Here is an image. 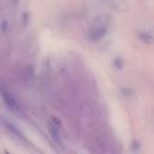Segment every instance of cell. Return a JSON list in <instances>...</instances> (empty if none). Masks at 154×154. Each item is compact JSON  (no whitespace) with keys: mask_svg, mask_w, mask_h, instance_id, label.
<instances>
[{"mask_svg":"<svg viewBox=\"0 0 154 154\" xmlns=\"http://www.w3.org/2000/svg\"><path fill=\"white\" fill-rule=\"evenodd\" d=\"M139 38H140L141 40L145 41V42H147V43L153 42V39H152V37L150 36L149 34H147V33H139Z\"/></svg>","mask_w":154,"mask_h":154,"instance_id":"obj_3","label":"cell"},{"mask_svg":"<svg viewBox=\"0 0 154 154\" xmlns=\"http://www.w3.org/2000/svg\"><path fill=\"white\" fill-rule=\"evenodd\" d=\"M50 131H51V134H52V136H53L54 140H56L57 143H60V135H59V133H58L57 129H56L54 126H52L51 129H50Z\"/></svg>","mask_w":154,"mask_h":154,"instance_id":"obj_2","label":"cell"},{"mask_svg":"<svg viewBox=\"0 0 154 154\" xmlns=\"http://www.w3.org/2000/svg\"><path fill=\"white\" fill-rule=\"evenodd\" d=\"M105 32H106V28H105V26H100V28H98L97 30H95L94 32H93V38H94V39L100 38L101 36H103Z\"/></svg>","mask_w":154,"mask_h":154,"instance_id":"obj_1","label":"cell"}]
</instances>
